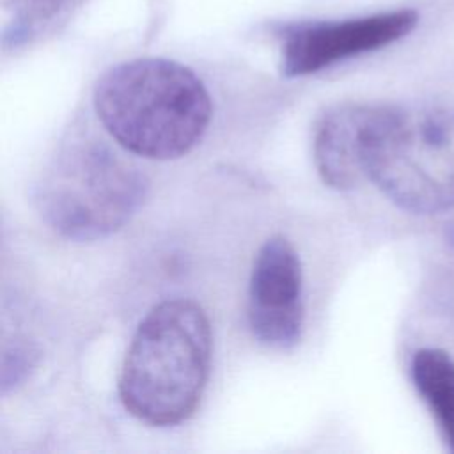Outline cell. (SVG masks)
<instances>
[{
	"label": "cell",
	"instance_id": "obj_7",
	"mask_svg": "<svg viewBox=\"0 0 454 454\" xmlns=\"http://www.w3.org/2000/svg\"><path fill=\"white\" fill-rule=\"evenodd\" d=\"M388 105L344 103L330 108L317 122L314 163L325 184L351 190L365 176V158Z\"/></svg>",
	"mask_w": 454,
	"mask_h": 454
},
{
	"label": "cell",
	"instance_id": "obj_10",
	"mask_svg": "<svg viewBox=\"0 0 454 454\" xmlns=\"http://www.w3.org/2000/svg\"><path fill=\"white\" fill-rule=\"evenodd\" d=\"M39 360V351L35 346L23 339H14L5 344L2 353V374L0 387L2 394L16 390L35 369Z\"/></svg>",
	"mask_w": 454,
	"mask_h": 454
},
{
	"label": "cell",
	"instance_id": "obj_11",
	"mask_svg": "<svg viewBox=\"0 0 454 454\" xmlns=\"http://www.w3.org/2000/svg\"><path fill=\"white\" fill-rule=\"evenodd\" d=\"M443 271L447 273V278L452 280L454 284V229L449 231V234L445 236V252H443Z\"/></svg>",
	"mask_w": 454,
	"mask_h": 454
},
{
	"label": "cell",
	"instance_id": "obj_1",
	"mask_svg": "<svg viewBox=\"0 0 454 454\" xmlns=\"http://www.w3.org/2000/svg\"><path fill=\"white\" fill-rule=\"evenodd\" d=\"M94 110L128 153L151 160L186 154L206 133L211 98L186 66L144 57L110 67L96 83Z\"/></svg>",
	"mask_w": 454,
	"mask_h": 454
},
{
	"label": "cell",
	"instance_id": "obj_2",
	"mask_svg": "<svg viewBox=\"0 0 454 454\" xmlns=\"http://www.w3.org/2000/svg\"><path fill=\"white\" fill-rule=\"evenodd\" d=\"M211 346L209 319L200 305L186 298L158 303L126 351L119 376L122 406L156 427L186 420L206 388Z\"/></svg>",
	"mask_w": 454,
	"mask_h": 454
},
{
	"label": "cell",
	"instance_id": "obj_3",
	"mask_svg": "<svg viewBox=\"0 0 454 454\" xmlns=\"http://www.w3.org/2000/svg\"><path fill=\"white\" fill-rule=\"evenodd\" d=\"M147 179L126 156L98 138H76L50 161L35 190L46 223L76 241L119 231L142 206Z\"/></svg>",
	"mask_w": 454,
	"mask_h": 454
},
{
	"label": "cell",
	"instance_id": "obj_5",
	"mask_svg": "<svg viewBox=\"0 0 454 454\" xmlns=\"http://www.w3.org/2000/svg\"><path fill=\"white\" fill-rule=\"evenodd\" d=\"M419 23L411 9L385 11L348 20L287 25L282 34V74L305 76L340 60L385 48L406 37Z\"/></svg>",
	"mask_w": 454,
	"mask_h": 454
},
{
	"label": "cell",
	"instance_id": "obj_4",
	"mask_svg": "<svg viewBox=\"0 0 454 454\" xmlns=\"http://www.w3.org/2000/svg\"><path fill=\"white\" fill-rule=\"evenodd\" d=\"M365 176L415 215L454 207V110L390 106L365 158Z\"/></svg>",
	"mask_w": 454,
	"mask_h": 454
},
{
	"label": "cell",
	"instance_id": "obj_8",
	"mask_svg": "<svg viewBox=\"0 0 454 454\" xmlns=\"http://www.w3.org/2000/svg\"><path fill=\"white\" fill-rule=\"evenodd\" d=\"M410 374L445 447L454 454V358L440 348L417 349L411 356Z\"/></svg>",
	"mask_w": 454,
	"mask_h": 454
},
{
	"label": "cell",
	"instance_id": "obj_6",
	"mask_svg": "<svg viewBox=\"0 0 454 454\" xmlns=\"http://www.w3.org/2000/svg\"><path fill=\"white\" fill-rule=\"evenodd\" d=\"M248 325L255 339L273 349H289L301 337V264L282 236L264 241L255 255L248 287Z\"/></svg>",
	"mask_w": 454,
	"mask_h": 454
},
{
	"label": "cell",
	"instance_id": "obj_9",
	"mask_svg": "<svg viewBox=\"0 0 454 454\" xmlns=\"http://www.w3.org/2000/svg\"><path fill=\"white\" fill-rule=\"evenodd\" d=\"M12 21L5 32V44L20 46L44 30L73 0H9Z\"/></svg>",
	"mask_w": 454,
	"mask_h": 454
}]
</instances>
